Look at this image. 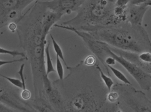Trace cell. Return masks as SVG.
<instances>
[{
	"label": "cell",
	"mask_w": 151,
	"mask_h": 112,
	"mask_svg": "<svg viewBox=\"0 0 151 112\" xmlns=\"http://www.w3.org/2000/svg\"><path fill=\"white\" fill-rule=\"evenodd\" d=\"M115 0H85L73 19L62 24L88 31L96 27L113 26L117 23L114 8Z\"/></svg>",
	"instance_id": "1"
},
{
	"label": "cell",
	"mask_w": 151,
	"mask_h": 112,
	"mask_svg": "<svg viewBox=\"0 0 151 112\" xmlns=\"http://www.w3.org/2000/svg\"><path fill=\"white\" fill-rule=\"evenodd\" d=\"M87 32L96 39L104 42L108 45L134 52H142L139 43L128 32L115 28L113 26L96 27Z\"/></svg>",
	"instance_id": "2"
},
{
	"label": "cell",
	"mask_w": 151,
	"mask_h": 112,
	"mask_svg": "<svg viewBox=\"0 0 151 112\" xmlns=\"http://www.w3.org/2000/svg\"><path fill=\"white\" fill-rule=\"evenodd\" d=\"M21 90L0 76V103L15 112L31 111L28 108L32 107L20 96Z\"/></svg>",
	"instance_id": "3"
},
{
	"label": "cell",
	"mask_w": 151,
	"mask_h": 112,
	"mask_svg": "<svg viewBox=\"0 0 151 112\" xmlns=\"http://www.w3.org/2000/svg\"><path fill=\"white\" fill-rule=\"evenodd\" d=\"M103 47L106 54L113 57L134 78L141 88L149 91L151 88V75L145 72L136 65L127 60L122 55H119L112 51L107 44L103 42Z\"/></svg>",
	"instance_id": "4"
},
{
	"label": "cell",
	"mask_w": 151,
	"mask_h": 112,
	"mask_svg": "<svg viewBox=\"0 0 151 112\" xmlns=\"http://www.w3.org/2000/svg\"><path fill=\"white\" fill-rule=\"evenodd\" d=\"M85 0H50L44 1L49 10L64 16L76 12Z\"/></svg>",
	"instance_id": "5"
},
{
	"label": "cell",
	"mask_w": 151,
	"mask_h": 112,
	"mask_svg": "<svg viewBox=\"0 0 151 112\" xmlns=\"http://www.w3.org/2000/svg\"><path fill=\"white\" fill-rule=\"evenodd\" d=\"M129 4V7H127V18L132 26L141 28L144 16L150 7L144 4Z\"/></svg>",
	"instance_id": "6"
},
{
	"label": "cell",
	"mask_w": 151,
	"mask_h": 112,
	"mask_svg": "<svg viewBox=\"0 0 151 112\" xmlns=\"http://www.w3.org/2000/svg\"><path fill=\"white\" fill-rule=\"evenodd\" d=\"M50 43L48 42L47 45L46 46V47H45V53L46 58V74L47 76L50 73L56 72V70L54 67L51 56H50Z\"/></svg>",
	"instance_id": "7"
},
{
	"label": "cell",
	"mask_w": 151,
	"mask_h": 112,
	"mask_svg": "<svg viewBox=\"0 0 151 112\" xmlns=\"http://www.w3.org/2000/svg\"><path fill=\"white\" fill-rule=\"evenodd\" d=\"M97 69L99 71V74H100V77L102 79V81L104 83L105 85L106 86V88L108 90V91H111V89L112 88L114 84V82L113 81L112 79L106 74H104L102 69L99 65L95 64Z\"/></svg>",
	"instance_id": "8"
},
{
	"label": "cell",
	"mask_w": 151,
	"mask_h": 112,
	"mask_svg": "<svg viewBox=\"0 0 151 112\" xmlns=\"http://www.w3.org/2000/svg\"><path fill=\"white\" fill-rule=\"evenodd\" d=\"M50 37L51 38V41H52L53 48H54V51H55L56 55L58 56L59 58L63 61V62L64 63L65 65L66 66L67 68H68V67L69 68V67H68L67 63H66V61H65V59L62 48H61L60 46L59 45V44L56 41L55 38H54L53 35L51 33L50 34Z\"/></svg>",
	"instance_id": "9"
},
{
	"label": "cell",
	"mask_w": 151,
	"mask_h": 112,
	"mask_svg": "<svg viewBox=\"0 0 151 112\" xmlns=\"http://www.w3.org/2000/svg\"><path fill=\"white\" fill-rule=\"evenodd\" d=\"M107 66L108 67V68L110 69V70L111 71L113 74L115 76V77L117 79H119V80L121 81L122 82L124 83L125 84L130 85H132L129 80L127 79L126 76L121 71H120L119 70L115 68L114 67L112 66L107 65Z\"/></svg>",
	"instance_id": "10"
},
{
	"label": "cell",
	"mask_w": 151,
	"mask_h": 112,
	"mask_svg": "<svg viewBox=\"0 0 151 112\" xmlns=\"http://www.w3.org/2000/svg\"><path fill=\"white\" fill-rule=\"evenodd\" d=\"M0 54L8 55H11L13 58L17 57V56H21V57L27 58L25 53L23 52H20L16 50H10L0 47Z\"/></svg>",
	"instance_id": "11"
},
{
	"label": "cell",
	"mask_w": 151,
	"mask_h": 112,
	"mask_svg": "<svg viewBox=\"0 0 151 112\" xmlns=\"http://www.w3.org/2000/svg\"><path fill=\"white\" fill-rule=\"evenodd\" d=\"M61 60L58 56L56 55V70L59 79L63 81L64 78V70L63 66L61 62Z\"/></svg>",
	"instance_id": "12"
},
{
	"label": "cell",
	"mask_w": 151,
	"mask_h": 112,
	"mask_svg": "<svg viewBox=\"0 0 151 112\" xmlns=\"http://www.w3.org/2000/svg\"><path fill=\"white\" fill-rule=\"evenodd\" d=\"M0 76L5 78L6 80H7L13 86H15L17 88H18L19 89H23V84L22 82H21V80L17 79V78L9 77L4 75L1 74H0Z\"/></svg>",
	"instance_id": "13"
},
{
	"label": "cell",
	"mask_w": 151,
	"mask_h": 112,
	"mask_svg": "<svg viewBox=\"0 0 151 112\" xmlns=\"http://www.w3.org/2000/svg\"><path fill=\"white\" fill-rule=\"evenodd\" d=\"M25 64H22L20 66L19 70L17 72L18 74L20 77V80H21L22 84H23V89L22 90L26 89V84L24 74V69Z\"/></svg>",
	"instance_id": "14"
},
{
	"label": "cell",
	"mask_w": 151,
	"mask_h": 112,
	"mask_svg": "<svg viewBox=\"0 0 151 112\" xmlns=\"http://www.w3.org/2000/svg\"><path fill=\"white\" fill-rule=\"evenodd\" d=\"M140 60L146 63L151 64V53L149 52L141 53L139 56Z\"/></svg>",
	"instance_id": "15"
},
{
	"label": "cell",
	"mask_w": 151,
	"mask_h": 112,
	"mask_svg": "<svg viewBox=\"0 0 151 112\" xmlns=\"http://www.w3.org/2000/svg\"><path fill=\"white\" fill-rule=\"evenodd\" d=\"M96 57L94 55H89L87 56L84 61H83V64L87 66H92L95 65L96 64Z\"/></svg>",
	"instance_id": "16"
},
{
	"label": "cell",
	"mask_w": 151,
	"mask_h": 112,
	"mask_svg": "<svg viewBox=\"0 0 151 112\" xmlns=\"http://www.w3.org/2000/svg\"><path fill=\"white\" fill-rule=\"evenodd\" d=\"M25 60H27V59L26 58H24V57H21L20 59L13 60H0V67L4 66V65H6V64H12V63L17 62H21Z\"/></svg>",
	"instance_id": "17"
},
{
	"label": "cell",
	"mask_w": 151,
	"mask_h": 112,
	"mask_svg": "<svg viewBox=\"0 0 151 112\" xmlns=\"http://www.w3.org/2000/svg\"><path fill=\"white\" fill-rule=\"evenodd\" d=\"M107 95V98L108 101L111 103H114L119 98V94L114 91H110Z\"/></svg>",
	"instance_id": "18"
},
{
	"label": "cell",
	"mask_w": 151,
	"mask_h": 112,
	"mask_svg": "<svg viewBox=\"0 0 151 112\" xmlns=\"http://www.w3.org/2000/svg\"><path fill=\"white\" fill-rule=\"evenodd\" d=\"M20 96L22 99L27 101L31 97V93L27 89L22 90L20 92Z\"/></svg>",
	"instance_id": "19"
},
{
	"label": "cell",
	"mask_w": 151,
	"mask_h": 112,
	"mask_svg": "<svg viewBox=\"0 0 151 112\" xmlns=\"http://www.w3.org/2000/svg\"><path fill=\"white\" fill-rule=\"evenodd\" d=\"M132 0H115V5L121 7H127Z\"/></svg>",
	"instance_id": "20"
},
{
	"label": "cell",
	"mask_w": 151,
	"mask_h": 112,
	"mask_svg": "<svg viewBox=\"0 0 151 112\" xmlns=\"http://www.w3.org/2000/svg\"><path fill=\"white\" fill-rule=\"evenodd\" d=\"M104 62L106 66L107 65L113 66V65H115L116 62L115 59L111 56H108L107 58H106L105 60H104Z\"/></svg>",
	"instance_id": "21"
},
{
	"label": "cell",
	"mask_w": 151,
	"mask_h": 112,
	"mask_svg": "<svg viewBox=\"0 0 151 112\" xmlns=\"http://www.w3.org/2000/svg\"><path fill=\"white\" fill-rule=\"evenodd\" d=\"M15 111L11 108L0 103V112H14Z\"/></svg>",
	"instance_id": "22"
},
{
	"label": "cell",
	"mask_w": 151,
	"mask_h": 112,
	"mask_svg": "<svg viewBox=\"0 0 151 112\" xmlns=\"http://www.w3.org/2000/svg\"><path fill=\"white\" fill-rule=\"evenodd\" d=\"M150 0H132L130 4H143Z\"/></svg>",
	"instance_id": "23"
}]
</instances>
